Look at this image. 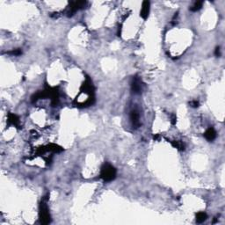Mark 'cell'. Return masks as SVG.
Segmentation results:
<instances>
[{
	"label": "cell",
	"mask_w": 225,
	"mask_h": 225,
	"mask_svg": "<svg viewBox=\"0 0 225 225\" xmlns=\"http://www.w3.org/2000/svg\"><path fill=\"white\" fill-rule=\"evenodd\" d=\"M7 54L11 55H21V54H22V50L20 49H13L12 51L8 52Z\"/></svg>",
	"instance_id": "obj_12"
},
{
	"label": "cell",
	"mask_w": 225,
	"mask_h": 225,
	"mask_svg": "<svg viewBox=\"0 0 225 225\" xmlns=\"http://www.w3.org/2000/svg\"><path fill=\"white\" fill-rule=\"evenodd\" d=\"M172 144H173V146L174 148L178 149L179 151H184L185 150L184 143H182V142H180V141H173L172 143Z\"/></svg>",
	"instance_id": "obj_11"
},
{
	"label": "cell",
	"mask_w": 225,
	"mask_h": 225,
	"mask_svg": "<svg viewBox=\"0 0 225 225\" xmlns=\"http://www.w3.org/2000/svg\"><path fill=\"white\" fill-rule=\"evenodd\" d=\"M8 122H9V123L14 125V126H16V127L20 126V119H19V117L16 114L9 113V115H8Z\"/></svg>",
	"instance_id": "obj_8"
},
{
	"label": "cell",
	"mask_w": 225,
	"mask_h": 225,
	"mask_svg": "<svg viewBox=\"0 0 225 225\" xmlns=\"http://www.w3.org/2000/svg\"><path fill=\"white\" fill-rule=\"evenodd\" d=\"M176 119H177V118H176V115H175V114H173V115H172V123H173V125L176 124Z\"/></svg>",
	"instance_id": "obj_15"
},
{
	"label": "cell",
	"mask_w": 225,
	"mask_h": 225,
	"mask_svg": "<svg viewBox=\"0 0 225 225\" xmlns=\"http://www.w3.org/2000/svg\"><path fill=\"white\" fill-rule=\"evenodd\" d=\"M100 177L104 181L110 182L116 177V169L109 164H105L101 167Z\"/></svg>",
	"instance_id": "obj_1"
},
{
	"label": "cell",
	"mask_w": 225,
	"mask_h": 225,
	"mask_svg": "<svg viewBox=\"0 0 225 225\" xmlns=\"http://www.w3.org/2000/svg\"><path fill=\"white\" fill-rule=\"evenodd\" d=\"M190 105H191V106H192V107H195V108H196V107H198V106H199L200 103H199V101H197V100H193V101H191V102H190Z\"/></svg>",
	"instance_id": "obj_13"
},
{
	"label": "cell",
	"mask_w": 225,
	"mask_h": 225,
	"mask_svg": "<svg viewBox=\"0 0 225 225\" xmlns=\"http://www.w3.org/2000/svg\"><path fill=\"white\" fill-rule=\"evenodd\" d=\"M202 5H203L202 1H197V2H195V4L190 7V11H197L200 10V9H201Z\"/></svg>",
	"instance_id": "obj_10"
},
{
	"label": "cell",
	"mask_w": 225,
	"mask_h": 225,
	"mask_svg": "<svg viewBox=\"0 0 225 225\" xmlns=\"http://www.w3.org/2000/svg\"><path fill=\"white\" fill-rule=\"evenodd\" d=\"M204 136L208 141L211 142V141H213L215 137H216V131H215L213 128H208L207 131L205 132Z\"/></svg>",
	"instance_id": "obj_7"
},
{
	"label": "cell",
	"mask_w": 225,
	"mask_h": 225,
	"mask_svg": "<svg viewBox=\"0 0 225 225\" xmlns=\"http://www.w3.org/2000/svg\"><path fill=\"white\" fill-rule=\"evenodd\" d=\"M215 55L217 56V57H219V56L221 55V53H220V48H219V47H217V48L215 49Z\"/></svg>",
	"instance_id": "obj_14"
},
{
	"label": "cell",
	"mask_w": 225,
	"mask_h": 225,
	"mask_svg": "<svg viewBox=\"0 0 225 225\" xmlns=\"http://www.w3.org/2000/svg\"><path fill=\"white\" fill-rule=\"evenodd\" d=\"M86 2L85 1H76V2H71L69 7V11L67 12V15L69 17L72 16L77 11H78L79 9H82L85 6Z\"/></svg>",
	"instance_id": "obj_3"
},
{
	"label": "cell",
	"mask_w": 225,
	"mask_h": 225,
	"mask_svg": "<svg viewBox=\"0 0 225 225\" xmlns=\"http://www.w3.org/2000/svg\"><path fill=\"white\" fill-rule=\"evenodd\" d=\"M149 12H150V2L149 1H144L143 2L142 5V9H141V12L140 15L143 18V20H146L149 16Z\"/></svg>",
	"instance_id": "obj_6"
},
{
	"label": "cell",
	"mask_w": 225,
	"mask_h": 225,
	"mask_svg": "<svg viewBox=\"0 0 225 225\" xmlns=\"http://www.w3.org/2000/svg\"><path fill=\"white\" fill-rule=\"evenodd\" d=\"M39 216H40V221L42 224H48L50 223V215H49V208L46 204L45 201H42L40 205Z\"/></svg>",
	"instance_id": "obj_2"
},
{
	"label": "cell",
	"mask_w": 225,
	"mask_h": 225,
	"mask_svg": "<svg viewBox=\"0 0 225 225\" xmlns=\"http://www.w3.org/2000/svg\"><path fill=\"white\" fill-rule=\"evenodd\" d=\"M131 90L135 94H139L142 92V84L141 80L138 77H134L131 82Z\"/></svg>",
	"instance_id": "obj_4"
},
{
	"label": "cell",
	"mask_w": 225,
	"mask_h": 225,
	"mask_svg": "<svg viewBox=\"0 0 225 225\" xmlns=\"http://www.w3.org/2000/svg\"><path fill=\"white\" fill-rule=\"evenodd\" d=\"M140 115H139V112L136 109H134L131 111V113H130V120H131V122H132V125H133L134 128H137L140 127Z\"/></svg>",
	"instance_id": "obj_5"
},
{
	"label": "cell",
	"mask_w": 225,
	"mask_h": 225,
	"mask_svg": "<svg viewBox=\"0 0 225 225\" xmlns=\"http://www.w3.org/2000/svg\"><path fill=\"white\" fill-rule=\"evenodd\" d=\"M207 218H208V215H207L206 213H204V212H199L196 215V222L198 223H203V222H205L207 220Z\"/></svg>",
	"instance_id": "obj_9"
}]
</instances>
